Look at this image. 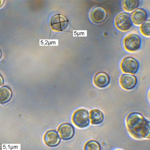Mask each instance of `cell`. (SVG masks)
Segmentation results:
<instances>
[{
	"instance_id": "20",
	"label": "cell",
	"mask_w": 150,
	"mask_h": 150,
	"mask_svg": "<svg viewBox=\"0 0 150 150\" xmlns=\"http://www.w3.org/2000/svg\"><path fill=\"white\" fill-rule=\"evenodd\" d=\"M115 150H122L119 149H116Z\"/></svg>"
},
{
	"instance_id": "8",
	"label": "cell",
	"mask_w": 150,
	"mask_h": 150,
	"mask_svg": "<svg viewBox=\"0 0 150 150\" xmlns=\"http://www.w3.org/2000/svg\"><path fill=\"white\" fill-rule=\"evenodd\" d=\"M58 131L61 137L63 140H68L74 136L75 130L73 126L68 123H63L58 127Z\"/></svg>"
},
{
	"instance_id": "9",
	"label": "cell",
	"mask_w": 150,
	"mask_h": 150,
	"mask_svg": "<svg viewBox=\"0 0 150 150\" xmlns=\"http://www.w3.org/2000/svg\"><path fill=\"white\" fill-rule=\"evenodd\" d=\"M137 82L136 77L133 75L123 74L120 79V83L121 86L126 90H130L133 88Z\"/></svg>"
},
{
	"instance_id": "3",
	"label": "cell",
	"mask_w": 150,
	"mask_h": 150,
	"mask_svg": "<svg viewBox=\"0 0 150 150\" xmlns=\"http://www.w3.org/2000/svg\"><path fill=\"white\" fill-rule=\"evenodd\" d=\"M114 23L116 28L123 32L128 31L132 26L130 15L126 12H122L117 15L115 18Z\"/></svg>"
},
{
	"instance_id": "12",
	"label": "cell",
	"mask_w": 150,
	"mask_h": 150,
	"mask_svg": "<svg viewBox=\"0 0 150 150\" xmlns=\"http://www.w3.org/2000/svg\"><path fill=\"white\" fill-rule=\"evenodd\" d=\"M90 119L91 123L97 125L101 123L104 120V115L100 110L95 109L91 110L90 112Z\"/></svg>"
},
{
	"instance_id": "10",
	"label": "cell",
	"mask_w": 150,
	"mask_h": 150,
	"mask_svg": "<svg viewBox=\"0 0 150 150\" xmlns=\"http://www.w3.org/2000/svg\"><path fill=\"white\" fill-rule=\"evenodd\" d=\"M44 140L45 144L50 147H55L58 146L61 141L57 132L54 130L47 131L44 135Z\"/></svg>"
},
{
	"instance_id": "7",
	"label": "cell",
	"mask_w": 150,
	"mask_h": 150,
	"mask_svg": "<svg viewBox=\"0 0 150 150\" xmlns=\"http://www.w3.org/2000/svg\"><path fill=\"white\" fill-rule=\"evenodd\" d=\"M130 18L132 23L138 26L144 22L147 17L146 11L142 8H137L130 13Z\"/></svg>"
},
{
	"instance_id": "6",
	"label": "cell",
	"mask_w": 150,
	"mask_h": 150,
	"mask_svg": "<svg viewBox=\"0 0 150 150\" xmlns=\"http://www.w3.org/2000/svg\"><path fill=\"white\" fill-rule=\"evenodd\" d=\"M120 67L124 72L135 74L139 68V63L135 58L131 57L124 58L121 61Z\"/></svg>"
},
{
	"instance_id": "18",
	"label": "cell",
	"mask_w": 150,
	"mask_h": 150,
	"mask_svg": "<svg viewBox=\"0 0 150 150\" xmlns=\"http://www.w3.org/2000/svg\"><path fill=\"white\" fill-rule=\"evenodd\" d=\"M4 3V1L3 0H0V8L3 5Z\"/></svg>"
},
{
	"instance_id": "16",
	"label": "cell",
	"mask_w": 150,
	"mask_h": 150,
	"mask_svg": "<svg viewBox=\"0 0 150 150\" xmlns=\"http://www.w3.org/2000/svg\"><path fill=\"white\" fill-rule=\"evenodd\" d=\"M84 150H101V146L99 143L95 140H90L85 144Z\"/></svg>"
},
{
	"instance_id": "17",
	"label": "cell",
	"mask_w": 150,
	"mask_h": 150,
	"mask_svg": "<svg viewBox=\"0 0 150 150\" xmlns=\"http://www.w3.org/2000/svg\"><path fill=\"white\" fill-rule=\"evenodd\" d=\"M4 83V80L2 76L0 74V86L3 85Z\"/></svg>"
},
{
	"instance_id": "1",
	"label": "cell",
	"mask_w": 150,
	"mask_h": 150,
	"mask_svg": "<svg viewBox=\"0 0 150 150\" xmlns=\"http://www.w3.org/2000/svg\"><path fill=\"white\" fill-rule=\"evenodd\" d=\"M127 129L130 134L137 139L150 138V122L141 114L129 113L126 119Z\"/></svg>"
},
{
	"instance_id": "19",
	"label": "cell",
	"mask_w": 150,
	"mask_h": 150,
	"mask_svg": "<svg viewBox=\"0 0 150 150\" xmlns=\"http://www.w3.org/2000/svg\"><path fill=\"white\" fill-rule=\"evenodd\" d=\"M1 52L0 50V58H1Z\"/></svg>"
},
{
	"instance_id": "5",
	"label": "cell",
	"mask_w": 150,
	"mask_h": 150,
	"mask_svg": "<svg viewBox=\"0 0 150 150\" xmlns=\"http://www.w3.org/2000/svg\"><path fill=\"white\" fill-rule=\"evenodd\" d=\"M108 12L104 7L96 6L90 11L89 17L91 21L95 24H99L104 22L107 19Z\"/></svg>"
},
{
	"instance_id": "4",
	"label": "cell",
	"mask_w": 150,
	"mask_h": 150,
	"mask_svg": "<svg viewBox=\"0 0 150 150\" xmlns=\"http://www.w3.org/2000/svg\"><path fill=\"white\" fill-rule=\"evenodd\" d=\"M73 123L78 127L82 128L89 124V115L88 111L84 109H80L74 113L72 118Z\"/></svg>"
},
{
	"instance_id": "2",
	"label": "cell",
	"mask_w": 150,
	"mask_h": 150,
	"mask_svg": "<svg viewBox=\"0 0 150 150\" xmlns=\"http://www.w3.org/2000/svg\"><path fill=\"white\" fill-rule=\"evenodd\" d=\"M122 45L126 51L133 53L137 51L140 48L141 45V39L135 34H130L124 38Z\"/></svg>"
},
{
	"instance_id": "11",
	"label": "cell",
	"mask_w": 150,
	"mask_h": 150,
	"mask_svg": "<svg viewBox=\"0 0 150 150\" xmlns=\"http://www.w3.org/2000/svg\"><path fill=\"white\" fill-rule=\"evenodd\" d=\"M110 78L109 76L104 72L97 73L93 78V82L97 87L103 88L107 86L109 84Z\"/></svg>"
},
{
	"instance_id": "13",
	"label": "cell",
	"mask_w": 150,
	"mask_h": 150,
	"mask_svg": "<svg viewBox=\"0 0 150 150\" xmlns=\"http://www.w3.org/2000/svg\"><path fill=\"white\" fill-rule=\"evenodd\" d=\"M139 1L138 0H122L121 5L122 9L125 11L131 12L138 7Z\"/></svg>"
},
{
	"instance_id": "15",
	"label": "cell",
	"mask_w": 150,
	"mask_h": 150,
	"mask_svg": "<svg viewBox=\"0 0 150 150\" xmlns=\"http://www.w3.org/2000/svg\"><path fill=\"white\" fill-rule=\"evenodd\" d=\"M139 31L141 34L146 37L150 35V21L148 20L145 21L139 26Z\"/></svg>"
},
{
	"instance_id": "14",
	"label": "cell",
	"mask_w": 150,
	"mask_h": 150,
	"mask_svg": "<svg viewBox=\"0 0 150 150\" xmlns=\"http://www.w3.org/2000/svg\"><path fill=\"white\" fill-rule=\"evenodd\" d=\"M12 96L11 89L8 87L0 88V103L4 104L10 100Z\"/></svg>"
}]
</instances>
